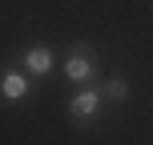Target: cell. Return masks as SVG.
<instances>
[{"mask_svg":"<svg viewBox=\"0 0 153 145\" xmlns=\"http://www.w3.org/2000/svg\"><path fill=\"white\" fill-rule=\"evenodd\" d=\"M101 101H105V93H97V89H81L76 97L69 101V113H73V121H97V113H101Z\"/></svg>","mask_w":153,"mask_h":145,"instance_id":"1","label":"cell"},{"mask_svg":"<svg viewBox=\"0 0 153 145\" xmlns=\"http://www.w3.org/2000/svg\"><path fill=\"white\" fill-rule=\"evenodd\" d=\"M93 73H97V65H93V53H85V48H76L69 61H65V77L73 85H89Z\"/></svg>","mask_w":153,"mask_h":145,"instance_id":"2","label":"cell"},{"mask_svg":"<svg viewBox=\"0 0 153 145\" xmlns=\"http://www.w3.org/2000/svg\"><path fill=\"white\" fill-rule=\"evenodd\" d=\"M0 93H4L8 101H24V97L32 93V85H28V77H24V73H12V69H8L4 81H0Z\"/></svg>","mask_w":153,"mask_h":145,"instance_id":"3","label":"cell"},{"mask_svg":"<svg viewBox=\"0 0 153 145\" xmlns=\"http://www.w3.org/2000/svg\"><path fill=\"white\" fill-rule=\"evenodd\" d=\"M24 69H28L32 77H45V73H53V53H48L45 45L28 48V53H24Z\"/></svg>","mask_w":153,"mask_h":145,"instance_id":"4","label":"cell"},{"mask_svg":"<svg viewBox=\"0 0 153 145\" xmlns=\"http://www.w3.org/2000/svg\"><path fill=\"white\" fill-rule=\"evenodd\" d=\"M101 93H105L109 101H125V97H129V81H125V77H113V81H105Z\"/></svg>","mask_w":153,"mask_h":145,"instance_id":"5","label":"cell"}]
</instances>
